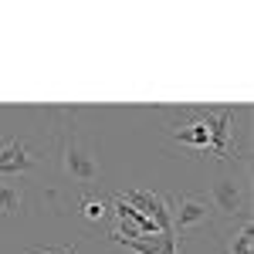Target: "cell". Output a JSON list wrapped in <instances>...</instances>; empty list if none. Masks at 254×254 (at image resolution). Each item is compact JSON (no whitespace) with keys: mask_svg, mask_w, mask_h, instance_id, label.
I'll return each instance as SVG.
<instances>
[{"mask_svg":"<svg viewBox=\"0 0 254 254\" xmlns=\"http://www.w3.org/2000/svg\"><path fill=\"white\" fill-rule=\"evenodd\" d=\"M234 109L231 105H217V109H203V105H187L180 109V119L170 126V136L183 146H190L196 153H214L217 159L231 163L237 156L234 142Z\"/></svg>","mask_w":254,"mask_h":254,"instance_id":"6da1fadb","label":"cell"},{"mask_svg":"<svg viewBox=\"0 0 254 254\" xmlns=\"http://www.w3.org/2000/svg\"><path fill=\"white\" fill-rule=\"evenodd\" d=\"M61 166H64V173L71 176V180H78V183H95L98 176H102V166H98L95 153L85 146L75 132V122H68V126H61Z\"/></svg>","mask_w":254,"mask_h":254,"instance_id":"7a4b0ae2","label":"cell"},{"mask_svg":"<svg viewBox=\"0 0 254 254\" xmlns=\"http://www.w3.org/2000/svg\"><path fill=\"white\" fill-rule=\"evenodd\" d=\"M217 214L210 207V200L200 193H180L170 200V227H173L176 237L190 234V231H200L207 224H214Z\"/></svg>","mask_w":254,"mask_h":254,"instance_id":"3957f363","label":"cell"},{"mask_svg":"<svg viewBox=\"0 0 254 254\" xmlns=\"http://www.w3.org/2000/svg\"><path fill=\"white\" fill-rule=\"evenodd\" d=\"M210 207H214V214L227 217V220H248V190H244V183L237 180L234 173H220L210 183Z\"/></svg>","mask_w":254,"mask_h":254,"instance_id":"277c9868","label":"cell"},{"mask_svg":"<svg viewBox=\"0 0 254 254\" xmlns=\"http://www.w3.org/2000/svg\"><path fill=\"white\" fill-rule=\"evenodd\" d=\"M38 166H41V156L24 142V139H7V142L0 146V176L17 180V176L38 170Z\"/></svg>","mask_w":254,"mask_h":254,"instance_id":"5b68a950","label":"cell"},{"mask_svg":"<svg viewBox=\"0 0 254 254\" xmlns=\"http://www.w3.org/2000/svg\"><path fill=\"white\" fill-rule=\"evenodd\" d=\"M122 200H126V203H132L146 220H153V224H156L159 231H173V227H170V200H166V196L153 193V190H126Z\"/></svg>","mask_w":254,"mask_h":254,"instance_id":"8992f818","label":"cell"},{"mask_svg":"<svg viewBox=\"0 0 254 254\" xmlns=\"http://www.w3.org/2000/svg\"><path fill=\"white\" fill-rule=\"evenodd\" d=\"M109 237L132 254H176V234L173 231H166V234L163 231L159 234H139V237H122V234L112 231Z\"/></svg>","mask_w":254,"mask_h":254,"instance_id":"52a82bcc","label":"cell"},{"mask_svg":"<svg viewBox=\"0 0 254 254\" xmlns=\"http://www.w3.org/2000/svg\"><path fill=\"white\" fill-rule=\"evenodd\" d=\"M20 210H24V190H20V183L10 180V176H0V220L20 217Z\"/></svg>","mask_w":254,"mask_h":254,"instance_id":"ba28073f","label":"cell"},{"mask_svg":"<svg viewBox=\"0 0 254 254\" xmlns=\"http://www.w3.org/2000/svg\"><path fill=\"white\" fill-rule=\"evenodd\" d=\"M251 237H254V227H251V217H248V220H241V227L234 234L227 237V248L220 254H251Z\"/></svg>","mask_w":254,"mask_h":254,"instance_id":"9c48e42d","label":"cell"},{"mask_svg":"<svg viewBox=\"0 0 254 254\" xmlns=\"http://www.w3.org/2000/svg\"><path fill=\"white\" fill-rule=\"evenodd\" d=\"M78 214L88 220V224H98L102 217L109 214V203L102 200V196H92V193H85L81 196V203H78Z\"/></svg>","mask_w":254,"mask_h":254,"instance_id":"30bf717a","label":"cell"},{"mask_svg":"<svg viewBox=\"0 0 254 254\" xmlns=\"http://www.w3.org/2000/svg\"><path fill=\"white\" fill-rule=\"evenodd\" d=\"M31 254H75V248H44V251H41V248H34Z\"/></svg>","mask_w":254,"mask_h":254,"instance_id":"8fae6325","label":"cell"}]
</instances>
